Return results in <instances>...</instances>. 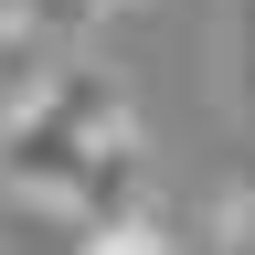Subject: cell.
I'll return each instance as SVG.
<instances>
[{"instance_id":"cell-3","label":"cell","mask_w":255,"mask_h":255,"mask_svg":"<svg viewBox=\"0 0 255 255\" xmlns=\"http://www.w3.org/2000/svg\"><path fill=\"white\" fill-rule=\"evenodd\" d=\"M53 64H64V53H53L43 21H32V11H0V128H11L32 96L53 85Z\"/></svg>"},{"instance_id":"cell-6","label":"cell","mask_w":255,"mask_h":255,"mask_svg":"<svg viewBox=\"0 0 255 255\" xmlns=\"http://www.w3.org/2000/svg\"><path fill=\"white\" fill-rule=\"evenodd\" d=\"M223 255H255V191H245L234 213H223Z\"/></svg>"},{"instance_id":"cell-1","label":"cell","mask_w":255,"mask_h":255,"mask_svg":"<svg viewBox=\"0 0 255 255\" xmlns=\"http://www.w3.org/2000/svg\"><path fill=\"white\" fill-rule=\"evenodd\" d=\"M117 128H128V96H117L107 64H53V85L0 128V181L32 191V202H64V181L85 170V149L117 138Z\"/></svg>"},{"instance_id":"cell-2","label":"cell","mask_w":255,"mask_h":255,"mask_svg":"<svg viewBox=\"0 0 255 255\" xmlns=\"http://www.w3.org/2000/svg\"><path fill=\"white\" fill-rule=\"evenodd\" d=\"M53 213H75L85 234H96V223H128V213H149V149H138V128L96 138V149H85V170L64 181V202H53Z\"/></svg>"},{"instance_id":"cell-4","label":"cell","mask_w":255,"mask_h":255,"mask_svg":"<svg viewBox=\"0 0 255 255\" xmlns=\"http://www.w3.org/2000/svg\"><path fill=\"white\" fill-rule=\"evenodd\" d=\"M85 255H181V245L159 234L149 213H128V223H96V234H85Z\"/></svg>"},{"instance_id":"cell-5","label":"cell","mask_w":255,"mask_h":255,"mask_svg":"<svg viewBox=\"0 0 255 255\" xmlns=\"http://www.w3.org/2000/svg\"><path fill=\"white\" fill-rule=\"evenodd\" d=\"M0 11H32L43 32H75V21H96V11H107V0H0Z\"/></svg>"}]
</instances>
